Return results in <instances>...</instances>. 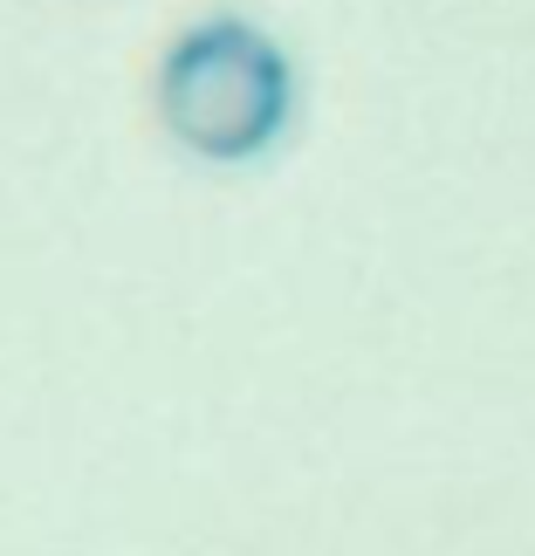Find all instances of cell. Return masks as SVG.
<instances>
[{
  "label": "cell",
  "instance_id": "cell-1",
  "mask_svg": "<svg viewBox=\"0 0 535 556\" xmlns=\"http://www.w3.org/2000/svg\"><path fill=\"white\" fill-rule=\"evenodd\" d=\"M158 103L179 144H192V152L254 159L289 124L295 76H289V55L254 21L213 14L173 41L165 76H158Z\"/></svg>",
  "mask_w": 535,
  "mask_h": 556
}]
</instances>
